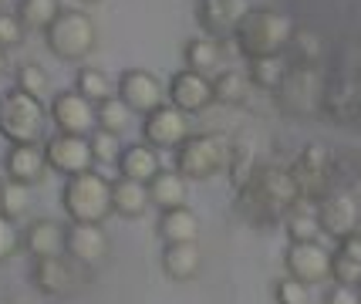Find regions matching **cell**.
Listing matches in <instances>:
<instances>
[{"instance_id": "obj_8", "label": "cell", "mask_w": 361, "mask_h": 304, "mask_svg": "<svg viewBox=\"0 0 361 304\" xmlns=\"http://www.w3.org/2000/svg\"><path fill=\"white\" fill-rule=\"evenodd\" d=\"M290 176L298 183V193L307 200H321L338 186V169H334V152L324 145H304L298 152V159L287 166Z\"/></svg>"}, {"instance_id": "obj_35", "label": "cell", "mask_w": 361, "mask_h": 304, "mask_svg": "<svg viewBox=\"0 0 361 304\" xmlns=\"http://www.w3.org/2000/svg\"><path fill=\"white\" fill-rule=\"evenodd\" d=\"M283 54H287V61L290 64H321V41H317L314 31L298 28Z\"/></svg>"}, {"instance_id": "obj_25", "label": "cell", "mask_w": 361, "mask_h": 304, "mask_svg": "<svg viewBox=\"0 0 361 304\" xmlns=\"http://www.w3.org/2000/svg\"><path fill=\"white\" fill-rule=\"evenodd\" d=\"M283 226H287V237L290 241H321V217H317V200L298 196L290 209L283 213Z\"/></svg>"}, {"instance_id": "obj_10", "label": "cell", "mask_w": 361, "mask_h": 304, "mask_svg": "<svg viewBox=\"0 0 361 304\" xmlns=\"http://www.w3.org/2000/svg\"><path fill=\"white\" fill-rule=\"evenodd\" d=\"M189 135H192V126H189V112L183 109H176V105H159L152 112L142 118V142L156 145L159 152H166V149H179V145L186 142Z\"/></svg>"}, {"instance_id": "obj_13", "label": "cell", "mask_w": 361, "mask_h": 304, "mask_svg": "<svg viewBox=\"0 0 361 304\" xmlns=\"http://www.w3.org/2000/svg\"><path fill=\"white\" fill-rule=\"evenodd\" d=\"M81 264H75L68 254L41 257L31 267V284L47 298H71L81 288Z\"/></svg>"}, {"instance_id": "obj_37", "label": "cell", "mask_w": 361, "mask_h": 304, "mask_svg": "<svg viewBox=\"0 0 361 304\" xmlns=\"http://www.w3.org/2000/svg\"><path fill=\"white\" fill-rule=\"evenodd\" d=\"M14 88H20V92H27V95L44 102V98L51 95V75H47L37 61H24L20 68H17V85Z\"/></svg>"}, {"instance_id": "obj_31", "label": "cell", "mask_w": 361, "mask_h": 304, "mask_svg": "<svg viewBox=\"0 0 361 304\" xmlns=\"http://www.w3.org/2000/svg\"><path fill=\"white\" fill-rule=\"evenodd\" d=\"M290 71V61L287 54H270V58H253L247 61V78H250L253 88H264V92H277L281 81L287 78Z\"/></svg>"}, {"instance_id": "obj_15", "label": "cell", "mask_w": 361, "mask_h": 304, "mask_svg": "<svg viewBox=\"0 0 361 304\" xmlns=\"http://www.w3.org/2000/svg\"><path fill=\"white\" fill-rule=\"evenodd\" d=\"M283 267L290 277H298L304 284H324L331 281V250L321 247V241H290L283 254Z\"/></svg>"}, {"instance_id": "obj_36", "label": "cell", "mask_w": 361, "mask_h": 304, "mask_svg": "<svg viewBox=\"0 0 361 304\" xmlns=\"http://www.w3.org/2000/svg\"><path fill=\"white\" fill-rule=\"evenodd\" d=\"M132 126V109H128L126 102L118 95L105 98L102 105H98V128H105V132H115V135H122L126 128Z\"/></svg>"}, {"instance_id": "obj_22", "label": "cell", "mask_w": 361, "mask_h": 304, "mask_svg": "<svg viewBox=\"0 0 361 304\" xmlns=\"http://www.w3.org/2000/svg\"><path fill=\"white\" fill-rule=\"evenodd\" d=\"M159 169H162V156H159L156 145H149V142L126 145L122 156H118V176L135 179V183H149Z\"/></svg>"}, {"instance_id": "obj_39", "label": "cell", "mask_w": 361, "mask_h": 304, "mask_svg": "<svg viewBox=\"0 0 361 304\" xmlns=\"http://www.w3.org/2000/svg\"><path fill=\"white\" fill-rule=\"evenodd\" d=\"M88 142H92V156L94 162H115L118 166V156H122V135H115V132H105V128H94L92 135H88Z\"/></svg>"}, {"instance_id": "obj_27", "label": "cell", "mask_w": 361, "mask_h": 304, "mask_svg": "<svg viewBox=\"0 0 361 304\" xmlns=\"http://www.w3.org/2000/svg\"><path fill=\"white\" fill-rule=\"evenodd\" d=\"M183 58H186L189 71H200L206 78H213L216 71H223V41L216 37H192L183 44Z\"/></svg>"}, {"instance_id": "obj_17", "label": "cell", "mask_w": 361, "mask_h": 304, "mask_svg": "<svg viewBox=\"0 0 361 304\" xmlns=\"http://www.w3.org/2000/svg\"><path fill=\"white\" fill-rule=\"evenodd\" d=\"M166 92H169V105L176 109H183V112L196 115V112H206L209 105H213V78H206L200 71H176L169 85H166Z\"/></svg>"}, {"instance_id": "obj_1", "label": "cell", "mask_w": 361, "mask_h": 304, "mask_svg": "<svg viewBox=\"0 0 361 304\" xmlns=\"http://www.w3.org/2000/svg\"><path fill=\"white\" fill-rule=\"evenodd\" d=\"M298 183L290 176V169L283 166H257L253 179L236 190V213L253 226H274L283 224V213L298 200Z\"/></svg>"}, {"instance_id": "obj_32", "label": "cell", "mask_w": 361, "mask_h": 304, "mask_svg": "<svg viewBox=\"0 0 361 304\" xmlns=\"http://www.w3.org/2000/svg\"><path fill=\"white\" fill-rule=\"evenodd\" d=\"M257 166H260V159H257V149H253V142H233L230 145V162H226V176H230V186L236 190H243L247 183L253 179V173H257Z\"/></svg>"}, {"instance_id": "obj_43", "label": "cell", "mask_w": 361, "mask_h": 304, "mask_svg": "<svg viewBox=\"0 0 361 304\" xmlns=\"http://www.w3.org/2000/svg\"><path fill=\"white\" fill-rule=\"evenodd\" d=\"M324 304H361V291L348 288V284H334V288L324 294Z\"/></svg>"}, {"instance_id": "obj_6", "label": "cell", "mask_w": 361, "mask_h": 304, "mask_svg": "<svg viewBox=\"0 0 361 304\" xmlns=\"http://www.w3.org/2000/svg\"><path fill=\"white\" fill-rule=\"evenodd\" d=\"M47 51L58 58V61H85L94 51L98 31H94V20L85 11H61L54 17V24L44 31Z\"/></svg>"}, {"instance_id": "obj_30", "label": "cell", "mask_w": 361, "mask_h": 304, "mask_svg": "<svg viewBox=\"0 0 361 304\" xmlns=\"http://www.w3.org/2000/svg\"><path fill=\"white\" fill-rule=\"evenodd\" d=\"M250 78L243 71H233V68H223L213 75V102L216 105H226V109H236L250 98Z\"/></svg>"}, {"instance_id": "obj_46", "label": "cell", "mask_w": 361, "mask_h": 304, "mask_svg": "<svg viewBox=\"0 0 361 304\" xmlns=\"http://www.w3.org/2000/svg\"><path fill=\"white\" fill-rule=\"evenodd\" d=\"M4 183H7V176H0V193H4Z\"/></svg>"}, {"instance_id": "obj_38", "label": "cell", "mask_w": 361, "mask_h": 304, "mask_svg": "<svg viewBox=\"0 0 361 304\" xmlns=\"http://www.w3.org/2000/svg\"><path fill=\"white\" fill-rule=\"evenodd\" d=\"M27 209H31V186L7 179V183H4V193H0V213L17 220V217H24Z\"/></svg>"}, {"instance_id": "obj_26", "label": "cell", "mask_w": 361, "mask_h": 304, "mask_svg": "<svg viewBox=\"0 0 361 304\" xmlns=\"http://www.w3.org/2000/svg\"><path fill=\"white\" fill-rule=\"evenodd\" d=\"M331 281L361 288V233L338 241V250L331 254Z\"/></svg>"}, {"instance_id": "obj_44", "label": "cell", "mask_w": 361, "mask_h": 304, "mask_svg": "<svg viewBox=\"0 0 361 304\" xmlns=\"http://www.w3.org/2000/svg\"><path fill=\"white\" fill-rule=\"evenodd\" d=\"M7 71V54H4V48H0V75Z\"/></svg>"}, {"instance_id": "obj_28", "label": "cell", "mask_w": 361, "mask_h": 304, "mask_svg": "<svg viewBox=\"0 0 361 304\" xmlns=\"http://www.w3.org/2000/svg\"><path fill=\"white\" fill-rule=\"evenodd\" d=\"M321 109H328L334 118H351L361 112V88L351 78L324 81V102Z\"/></svg>"}, {"instance_id": "obj_11", "label": "cell", "mask_w": 361, "mask_h": 304, "mask_svg": "<svg viewBox=\"0 0 361 304\" xmlns=\"http://www.w3.org/2000/svg\"><path fill=\"white\" fill-rule=\"evenodd\" d=\"M47 115H51L54 128L64 132V135H92L94 128H98V105L88 102L75 88L71 92H58V95L51 98Z\"/></svg>"}, {"instance_id": "obj_33", "label": "cell", "mask_w": 361, "mask_h": 304, "mask_svg": "<svg viewBox=\"0 0 361 304\" xmlns=\"http://www.w3.org/2000/svg\"><path fill=\"white\" fill-rule=\"evenodd\" d=\"M61 14V0H17V17L27 31H47Z\"/></svg>"}, {"instance_id": "obj_18", "label": "cell", "mask_w": 361, "mask_h": 304, "mask_svg": "<svg viewBox=\"0 0 361 304\" xmlns=\"http://www.w3.org/2000/svg\"><path fill=\"white\" fill-rule=\"evenodd\" d=\"M64 254L75 264H81L85 271L98 267L109 257V233L102 224H71L68 226V247Z\"/></svg>"}, {"instance_id": "obj_21", "label": "cell", "mask_w": 361, "mask_h": 304, "mask_svg": "<svg viewBox=\"0 0 361 304\" xmlns=\"http://www.w3.org/2000/svg\"><path fill=\"white\" fill-rule=\"evenodd\" d=\"M152 207L149 200V186L145 183H135V179H111V213L122 217V220H139L145 209Z\"/></svg>"}, {"instance_id": "obj_14", "label": "cell", "mask_w": 361, "mask_h": 304, "mask_svg": "<svg viewBox=\"0 0 361 304\" xmlns=\"http://www.w3.org/2000/svg\"><path fill=\"white\" fill-rule=\"evenodd\" d=\"M44 156H47V169L61 173V176H78L94 169V156H92V142L88 135H51L44 139Z\"/></svg>"}, {"instance_id": "obj_40", "label": "cell", "mask_w": 361, "mask_h": 304, "mask_svg": "<svg viewBox=\"0 0 361 304\" xmlns=\"http://www.w3.org/2000/svg\"><path fill=\"white\" fill-rule=\"evenodd\" d=\"M274 301L277 304H314V294H311V284H304L298 277H281L274 284Z\"/></svg>"}, {"instance_id": "obj_4", "label": "cell", "mask_w": 361, "mask_h": 304, "mask_svg": "<svg viewBox=\"0 0 361 304\" xmlns=\"http://www.w3.org/2000/svg\"><path fill=\"white\" fill-rule=\"evenodd\" d=\"M47 115L44 102L41 98L27 95V92H7L0 95V135L7 142H44V132H47Z\"/></svg>"}, {"instance_id": "obj_24", "label": "cell", "mask_w": 361, "mask_h": 304, "mask_svg": "<svg viewBox=\"0 0 361 304\" xmlns=\"http://www.w3.org/2000/svg\"><path fill=\"white\" fill-rule=\"evenodd\" d=\"M203 267V250L200 243L189 241V243H166L162 247V271L166 277L173 281H192Z\"/></svg>"}, {"instance_id": "obj_3", "label": "cell", "mask_w": 361, "mask_h": 304, "mask_svg": "<svg viewBox=\"0 0 361 304\" xmlns=\"http://www.w3.org/2000/svg\"><path fill=\"white\" fill-rule=\"evenodd\" d=\"M61 207L71 224H105L111 217V183L94 169L68 176L61 190Z\"/></svg>"}, {"instance_id": "obj_23", "label": "cell", "mask_w": 361, "mask_h": 304, "mask_svg": "<svg viewBox=\"0 0 361 304\" xmlns=\"http://www.w3.org/2000/svg\"><path fill=\"white\" fill-rule=\"evenodd\" d=\"M145 186H149V200H152V207H159V209L186 207L189 179L183 176L179 169H159V173L149 179Z\"/></svg>"}, {"instance_id": "obj_45", "label": "cell", "mask_w": 361, "mask_h": 304, "mask_svg": "<svg viewBox=\"0 0 361 304\" xmlns=\"http://www.w3.org/2000/svg\"><path fill=\"white\" fill-rule=\"evenodd\" d=\"M78 4H85V7H94V4H102V0H78Z\"/></svg>"}, {"instance_id": "obj_9", "label": "cell", "mask_w": 361, "mask_h": 304, "mask_svg": "<svg viewBox=\"0 0 361 304\" xmlns=\"http://www.w3.org/2000/svg\"><path fill=\"white\" fill-rule=\"evenodd\" d=\"M317 217H321V230L331 241L361 233V200L345 186H334L328 196L317 200Z\"/></svg>"}, {"instance_id": "obj_34", "label": "cell", "mask_w": 361, "mask_h": 304, "mask_svg": "<svg viewBox=\"0 0 361 304\" xmlns=\"http://www.w3.org/2000/svg\"><path fill=\"white\" fill-rule=\"evenodd\" d=\"M75 92H81V95L88 98V102H94V105H102L105 98H111V81L102 68L81 64L78 75H75Z\"/></svg>"}, {"instance_id": "obj_41", "label": "cell", "mask_w": 361, "mask_h": 304, "mask_svg": "<svg viewBox=\"0 0 361 304\" xmlns=\"http://www.w3.org/2000/svg\"><path fill=\"white\" fill-rule=\"evenodd\" d=\"M24 34H27V28L17 17V11H0V48H17L24 41Z\"/></svg>"}, {"instance_id": "obj_42", "label": "cell", "mask_w": 361, "mask_h": 304, "mask_svg": "<svg viewBox=\"0 0 361 304\" xmlns=\"http://www.w3.org/2000/svg\"><path fill=\"white\" fill-rule=\"evenodd\" d=\"M24 250V243H20V230H17V220L11 217H4L0 213V264L4 260H11L14 254Z\"/></svg>"}, {"instance_id": "obj_19", "label": "cell", "mask_w": 361, "mask_h": 304, "mask_svg": "<svg viewBox=\"0 0 361 304\" xmlns=\"http://www.w3.org/2000/svg\"><path fill=\"white\" fill-rule=\"evenodd\" d=\"M4 176L24 183V186H37L47 176V156L44 142H14L4 156Z\"/></svg>"}, {"instance_id": "obj_12", "label": "cell", "mask_w": 361, "mask_h": 304, "mask_svg": "<svg viewBox=\"0 0 361 304\" xmlns=\"http://www.w3.org/2000/svg\"><path fill=\"white\" fill-rule=\"evenodd\" d=\"M115 92L135 115H149L152 109L166 105V98H169L166 85L145 68H126L115 81Z\"/></svg>"}, {"instance_id": "obj_7", "label": "cell", "mask_w": 361, "mask_h": 304, "mask_svg": "<svg viewBox=\"0 0 361 304\" xmlns=\"http://www.w3.org/2000/svg\"><path fill=\"white\" fill-rule=\"evenodd\" d=\"M277 105L287 115H317L321 112V102H324V75L317 64H290L287 78L281 81V88L274 92Z\"/></svg>"}, {"instance_id": "obj_20", "label": "cell", "mask_w": 361, "mask_h": 304, "mask_svg": "<svg viewBox=\"0 0 361 304\" xmlns=\"http://www.w3.org/2000/svg\"><path fill=\"white\" fill-rule=\"evenodd\" d=\"M20 243L24 250L41 260V257H61L68 247V226L58 220H31V224L20 230Z\"/></svg>"}, {"instance_id": "obj_2", "label": "cell", "mask_w": 361, "mask_h": 304, "mask_svg": "<svg viewBox=\"0 0 361 304\" xmlns=\"http://www.w3.org/2000/svg\"><path fill=\"white\" fill-rule=\"evenodd\" d=\"M294 31H298V24L277 7H250L243 14V20L236 24L233 44L247 61L270 58V54H283L287 51Z\"/></svg>"}, {"instance_id": "obj_5", "label": "cell", "mask_w": 361, "mask_h": 304, "mask_svg": "<svg viewBox=\"0 0 361 304\" xmlns=\"http://www.w3.org/2000/svg\"><path fill=\"white\" fill-rule=\"evenodd\" d=\"M230 139L220 132H192L186 142L176 149V166L186 179H213L216 173H226L230 162Z\"/></svg>"}, {"instance_id": "obj_16", "label": "cell", "mask_w": 361, "mask_h": 304, "mask_svg": "<svg viewBox=\"0 0 361 304\" xmlns=\"http://www.w3.org/2000/svg\"><path fill=\"white\" fill-rule=\"evenodd\" d=\"M247 11H250L247 0H196V24L203 28L206 37L230 41Z\"/></svg>"}, {"instance_id": "obj_47", "label": "cell", "mask_w": 361, "mask_h": 304, "mask_svg": "<svg viewBox=\"0 0 361 304\" xmlns=\"http://www.w3.org/2000/svg\"><path fill=\"white\" fill-rule=\"evenodd\" d=\"M358 291H361V288H358Z\"/></svg>"}, {"instance_id": "obj_29", "label": "cell", "mask_w": 361, "mask_h": 304, "mask_svg": "<svg viewBox=\"0 0 361 304\" xmlns=\"http://www.w3.org/2000/svg\"><path fill=\"white\" fill-rule=\"evenodd\" d=\"M159 237H162V243L196 241V237H200V217L189 207L162 209V217H159Z\"/></svg>"}]
</instances>
